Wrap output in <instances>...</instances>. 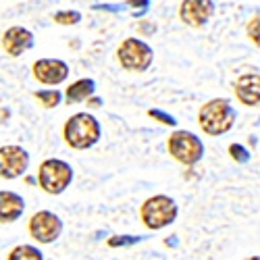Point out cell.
Segmentation results:
<instances>
[{"mask_svg":"<svg viewBox=\"0 0 260 260\" xmlns=\"http://www.w3.org/2000/svg\"><path fill=\"white\" fill-rule=\"evenodd\" d=\"M235 121H237V113L227 98H212L204 102L198 111V125L210 138L225 136L227 132H231Z\"/></svg>","mask_w":260,"mask_h":260,"instance_id":"obj_1","label":"cell"},{"mask_svg":"<svg viewBox=\"0 0 260 260\" xmlns=\"http://www.w3.org/2000/svg\"><path fill=\"white\" fill-rule=\"evenodd\" d=\"M100 121L90 113H75L62 125L64 144L73 150H88L100 142Z\"/></svg>","mask_w":260,"mask_h":260,"instance_id":"obj_2","label":"cell"},{"mask_svg":"<svg viewBox=\"0 0 260 260\" xmlns=\"http://www.w3.org/2000/svg\"><path fill=\"white\" fill-rule=\"evenodd\" d=\"M177 216H179V206L171 196H167V193L150 196L140 206V219H142L144 227L150 231L167 229L169 225L177 221Z\"/></svg>","mask_w":260,"mask_h":260,"instance_id":"obj_3","label":"cell"},{"mask_svg":"<svg viewBox=\"0 0 260 260\" xmlns=\"http://www.w3.org/2000/svg\"><path fill=\"white\" fill-rule=\"evenodd\" d=\"M73 183V167L60 158H46L38 169V185L48 196H60Z\"/></svg>","mask_w":260,"mask_h":260,"instance_id":"obj_4","label":"cell"},{"mask_svg":"<svg viewBox=\"0 0 260 260\" xmlns=\"http://www.w3.org/2000/svg\"><path fill=\"white\" fill-rule=\"evenodd\" d=\"M117 58L125 71L146 73L154 62V50L142 38H125L117 48Z\"/></svg>","mask_w":260,"mask_h":260,"instance_id":"obj_5","label":"cell"},{"mask_svg":"<svg viewBox=\"0 0 260 260\" xmlns=\"http://www.w3.org/2000/svg\"><path fill=\"white\" fill-rule=\"evenodd\" d=\"M167 150L183 167H193L204 158V142L196 134L187 132V129L173 132L167 140Z\"/></svg>","mask_w":260,"mask_h":260,"instance_id":"obj_6","label":"cell"},{"mask_svg":"<svg viewBox=\"0 0 260 260\" xmlns=\"http://www.w3.org/2000/svg\"><path fill=\"white\" fill-rule=\"evenodd\" d=\"M27 231L38 244L48 246V244H54L60 237L62 221H60V216L54 214L52 210H38L29 216Z\"/></svg>","mask_w":260,"mask_h":260,"instance_id":"obj_7","label":"cell"},{"mask_svg":"<svg viewBox=\"0 0 260 260\" xmlns=\"http://www.w3.org/2000/svg\"><path fill=\"white\" fill-rule=\"evenodd\" d=\"M29 152L23 146L7 144L0 146V179H19L23 177L29 169Z\"/></svg>","mask_w":260,"mask_h":260,"instance_id":"obj_8","label":"cell"},{"mask_svg":"<svg viewBox=\"0 0 260 260\" xmlns=\"http://www.w3.org/2000/svg\"><path fill=\"white\" fill-rule=\"evenodd\" d=\"M214 15L212 0H181L179 5V19L187 27L200 29L204 27Z\"/></svg>","mask_w":260,"mask_h":260,"instance_id":"obj_9","label":"cell"},{"mask_svg":"<svg viewBox=\"0 0 260 260\" xmlns=\"http://www.w3.org/2000/svg\"><path fill=\"white\" fill-rule=\"evenodd\" d=\"M36 81L44 85H60L69 77V64L60 58H38L31 64Z\"/></svg>","mask_w":260,"mask_h":260,"instance_id":"obj_10","label":"cell"},{"mask_svg":"<svg viewBox=\"0 0 260 260\" xmlns=\"http://www.w3.org/2000/svg\"><path fill=\"white\" fill-rule=\"evenodd\" d=\"M0 44H3V50L17 58L21 54H25L27 50L34 48V34L27 29V27H21V25H13L9 27L5 34H3V40H0Z\"/></svg>","mask_w":260,"mask_h":260,"instance_id":"obj_11","label":"cell"},{"mask_svg":"<svg viewBox=\"0 0 260 260\" xmlns=\"http://www.w3.org/2000/svg\"><path fill=\"white\" fill-rule=\"evenodd\" d=\"M235 98L248 108H260V73H244L233 83Z\"/></svg>","mask_w":260,"mask_h":260,"instance_id":"obj_12","label":"cell"},{"mask_svg":"<svg viewBox=\"0 0 260 260\" xmlns=\"http://www.w3.org/2000/svg\"><path fill=\"white\" fill-rule=\"evenodd\" d=\"M25 212V200L13 189H0V225L19 221Z\"/></svg>","mask_w":260,"mask_h":260,"instance_id":"obj_13","label":"cell"},{"mask_svg":"<svg viewBox=\"0 0 260 260\" xmlns=\"http://www.w3.org/2000/svg\"><path fill=\"white\" fill-rule=\"evenodd\" d=\"M96 94V81L92 77H81L73 81L67 90H64V102L67 104H79L88 102Z\"/></svg>","mask_w":260,"mask_h":260,"instance_id":"obj_14","label":"cell"},{"mask_svg":"<svg viewBox=\"0 0 260 260\" xmlns=\"http://www.w3.org/2000/svg\"><path fill=\"white\" fill-rule=\"evenodd\" d=\"M7 260H44V254L31 244H19L9 252Z\"/></svg>","mask_w":260,"mask_h":260,"instance_id":"obj_15","label":"cell"},{"mask_svg":"<svg viewBox=\"0 0 260 260\" xmlns=\"http://www.w3.org/2000/svg\"><path fill=\"white\" fill-rule=\"evenodd\" d=\"M34 98L44 108H56L62 102L64 94H60L56 88L54 90H38V92H34Z\"/></svg>","mask_w":260,"mask_h":260,"instance_id":"obj_16","label":"cell"},{"mask_svg":"<svg viewBox=\"0 0 260 260\" xmlns=\"http://www.w3.org/2000/svg\"><path fill=\"white\" fill-rule=\"evenodd\" d=\"M52 21L58 25H77L81 21V13L79 11H58L52 15Z\"/></svg>","mask_w":260,"mask_h":260,"instance_id":"obj_17","label":"cell"},{"mask_svg":"<svg viewBox=\"0 0 260 260\" xmlns=\"http://www.w3.org/2000/svg\"><path fill=\"white\" fill-rule=\"evenodd\" d=\"M246 34H248V38H250L252 44H254L256 48H260V15H256V17H252V19L248 21Z\"/></svg>","mask_w":260,"mask_h":260,"instance_id":"obj_18","label":"cell"},{"mask_svg":"<svg viewBox=\"0 0 260 260\" xmlns=\"http://www.w3.org/2000/svg\"><path fill=\"white\" fill-rule=\"evenodd\" d=\"M142 237L138 235H113L108 237V246L111 248H125V246H134V244H140Z\"/></svg>","mask_w":260,"mask_h":260,"instance_id":"obj_19","label":"cell"},{"mask_svg":"<svg viewBox=\"0 0 260 260\" xmlns=\"http://www.w3.org/2000/svg\"><path fill=\"white\" fill-rule=\"evenodd\" d=\"M229 156L235 160V162H240V165H246L250 160V152L242 146V144H231L229 146Z\"/></svg>","mask_w":260,"mask_h":260,"instance_id":"obj_20","label":"cell"},{"mask_svg":"<svg viewBox=\"0 0 260 260\" xmlns=\"http://www.w3.org/2000/svg\"><path fill=\"white\" fill-rule=\"evenodd\" d=\"M148 117H152V119H156L158 123L169 125V127H175V125H177V119H175V117L169 115V113H165V111H158V108H150Z\"/></svg>","mask_w":260,"mask_h":260,"instance_id":"obj_21","label":"cell"},{"mask_svg":"<svg viewBox=\"0 0 260 260\" xmlns=\"http://www.w3.org/2000/svg\"><path fill=\"white\" fill-rule=\"evenodd\" d=\"M148 5H150V0H127V7L134 11L136 17H142L148 11Z\"/></svg>","mask_w":260,"mask_h":260,"instance_id":"obj_22","label":"cell"},{"mask_svg":"<svg viewBox=\"0 0 260 260\" xmlns=\"http://www.w3.org/2000/svg\"><path fill=\"white\" fill-rule=\"evenodd\" d=\"M100 104H102V98H96V96H92V98L88 100V106H90V108H98Z\"/></svg>","mask_w":260,"mask_h":260,"instance_id":"obj_23","label":"cell"},{"mask_svg":"<svg viewBox=\"0 0 260 260\" xmlns=\"http://www.w3.org/2000/svg\"><path fill=\"white\" fill-rule=\"evenodd\" d=\"M9 119V111H3V108H0V123H5Z\"/></svg>","mask_w":260,"mask_h":260,"instance_id":"obj_24","label":"cell"},{"mask_svg":"<svg viewBox=\"0 0 260 260\" xmlns=\"http://www.w3.org/2000/svg\"><path fill=\"white\" fill-rule=\"evenodd\" d=\"M244 260H260V256H248V258H244Z\"/></svg>","mask_w":260,"mask_h":260,"instance_id":"obj_25","label":"cell"}]
</instances>
